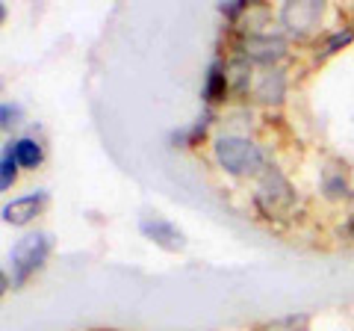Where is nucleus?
Here are the masks:
<instances>
[{
	"mask_svg": "<svg viewBox=\"0 0 354 331\" xmlns=\"http://www.w3.org/2000/svg\"><path fill=\"white\" fill-rule=\"evenodd\" d=\"M216 160L230 175H257L263 169V151L257 142L245 136H218L216 139Z\"/></svg>",
	"mask_w": 354,
	"mask_h": 331,
	"instance_id": "1",
	"label": "nucleus"
},
{
	"mask_svg": "<svg viewBox=\"0 0 354 331\" xmlns=\"http://www.w3.org/2000/svg\"><path fill=\"white\" fill-rule=\"evenodd\" d=\"M50 251V234H27L24 240H18V246L12 249V255H9V263H12V272H15V284L27 281L32 272H36L44 258H48Z\"/></svg>",
	"mask_w": 354,
	"mask_h": 331,
	"instance_id": "2",
	"label": "nucleus"
},
{
	"mask_svg": "<svg viewBox=\"0 0 354 331\" xmlns=\"http://www.w3.org/2000/svg\"><path fill=\"white\" fill-rule=\"evenodd\" d=\"M292 186L286 184V178L281 172H266L263 175V181H260V186H257V204L263 207L266 213H281V211H286V207L292 204Z\"/></svg>",
	"mask_w": 354,
	"mask_h": 331,
	"instance_id": "3",
	"label": "nucleus"
},
{
	"mask_svg": "<svg viewBox=\"0 0 354 331\" xmlns=\"http://www.w3.org/2000/svg\"><path fill=\"white\" fill-rule=\"evenodd\" d=\"M319 18H322V3L319 0H298V3H286L281 9V24L295 33V36H304V33H310Z\"/></svg>",
	"mask_w": 354,
	"mask_h": 331,
	"instance_id": "4",
	"label": "nucleus"
},
{
	"mask_svg": "<svg viewBox=\"0 0 354 331\" xmlns=\"http://www.w3.org/2000/svg\"><path fill=\"white\" fill-rule=\"evenodd\" d=\"M142 231H145V234L157 242V246L169 249V251L183 249V234L171 222H165V219H160V216H145V219H142Z\"/></svg>",
	"mask_w": 354,
	"mask_h": 331,
	"instance_id": "5",
	"label": "nucleus"
},
{
	"mask_svg": "<svg viewBox=\"0 0 354 331\" xmlns=\"http://www.w3.org/2000/svg\"><path fill=\"white\" fill-rule=\"evenodd\" d=\"M242 51H245V57L257 60V62H274L286 53V42L278 36H248Z\"/></svg>",
	"mask_w": 354,
	"mask_h": 331,
	"instance_id": "6",
	"label": "nucleus"
},
{
	"mask_svg": "<svg viewBox=\"0 0 354 331\" xmlns=\"http://www.w3.org/2000/svg\"><path fill=\"white\" fill-rule=\"evenodd\" d=\"M44 204V193H36V195H24V198H15L3 207V219L9 225H27L32 216L41 211Z\"/></svg>",
	"mask_w": 354,
	"mask_h": 331,
	"instance_id": "7",
	"label": "nucleus"
},
{
	"mask_svg": "<svg viewBox=\"0 0 354 331\" xmlns=\"http://www.w3.org/2000/svg\"><path fill=\"white\" fill-rule=\"evenodd\" d=\"M283 89H286L283 71L269 69V71L260 77V83H257V98H260L263 104H278L281 98H283Z\"/></svg>",
	"mask_w": 354,
	"mask_h": 331,
	"instance_id": "8",
	"label": "nucleus"
},
{
	"mask_svg": "<svg viewBox=\"0 0 354 331\" xmlns=\"http://www.w3.org/2000/svg\"><path fill=\"white\" fill-rule=\"evenodd\" d=\"M227 69L221 62H213L209 65V71H207V83H204V98L209 104H216V101H221L225 98V92H227Z\"/></svg>",
	"mask_w": 354,
	"mask_h": 331,
	"instance_id": "9",
	"label": "nucleus"
},
{
	"mask_svg": "<svg viewBox=\"0 0 354 331\" xmlns=\"http://www.w3.org/2000/svg\"><path fill=\"white\" fill-rule=\"evenodd\" d=\"M12 154H15V160H18V166H24V169H36V166L41 163V145L36 139H30V136H24V139H18V142H12Z\"/></svg>",
	"mask_w": 354,
	"mask_h": 331,
	"instance_id": "10",
	"label": "nucleus"
},
{
	"mask_svg": "<svg viewBox=\"0 0 354 331\" xmlns=\"http://www.w3.org/2000/svg\"><path fill=\"white\" fill-rule=\"evenodd\" d=\"M18 160H15V154H12V142L3 148V160H0V186L3 190H9V186L15 184V175H18Z\"/></svg>",
	"mask_w": 354,
	"mask_h": 331,
	"instance_id": "11",
	"label": "nucleus"
},
{
	"mask_svg": "<svg viewBox=\"0 0 354 331\" xmlns=\"http://www.w3.org/2000/svg\"><path fill=\"white\" fill-rule=\"evenodd\" d=\"M230 74H227V83H234V89H245V83H248V69H245V62H242V60H236L234 65H230V69H227Z\"/></svg>",
	"mask_w": 354,
	"mask_h": 331,
	"instance_id": "12",
	"label": "nucleus"
},
{
	"mask_svg": "<svg viewBox=\"0 0 354 331\" xmlns=\"http://www.w3.org/2000/svg\"><path fill=\"white\" fill-rule=\"evenodd\" d=\"M304 328H307V316H286V319L266 325V331H304Z\"/></svg>",
	"mask_w": 354,
	"mask_h": 331,
	"instance_id": "13",
	"label": "nucleus"
},
{
	"mask_svg": "<svg viewBox=\"0 0 354 331\" xmlns=\"http://www.w3.org/2000/svg\"><path fill=\"white\" fill-rule=\"evenodd\" d=\"M322 190H325V195L328 198H342L346 195V178H342V175H337V178H325V184H322Z\"/></svg>",
	"mask_w": 354,
	"mask_h": 331,
	"instance_id": "14",
	"label": "nucleus"
},
{
	"mask_svg": "<svg viewBox=\"0 0 354 331\" xmlns=\"http://www.w3.org/2000/svg\"><path fill=\"white\" fill-rule=\"evenodd\" d=\"M351 39H354V33H351V30H346V33H337V36H330V42L325 45V53H334L339 45H348Z\"/></svg>",
	"mask_w": 354,
	"mask_h": 331,
	"instance_id": "15",
	"label": "nucleus"
},
{
	"mask_svg": "<svg viewBox=\"0 0 354 331\" xmlns=\"http://www.w3.org/2000/svg\"><path fill=\"white\" fill-rule=\"evenodd\" d=\"M0 116H3V121H0V125L9 127V125H15V118L21 116V109L12 107V104H3V107H0Z\"/></svg>",
	"mask_w": 354,
	"mask_h": 331,
	"instance_id": "16",
	"label": "nucleus"
},
{
	"mask_svg": "<svg viewBox=\"0 0 354 331\" xmlns=\"http://www.w3.org/2000/svg\"><path fill=\"white\" fill-rule=\"evenodd\" d=\"M351 222H354V198H351Z\"/></svg>",
	"mask_w": 354,
	"mask_h": 331,
	"instance_id": "17",
	"label": "nucleus"
}]
</instances>
